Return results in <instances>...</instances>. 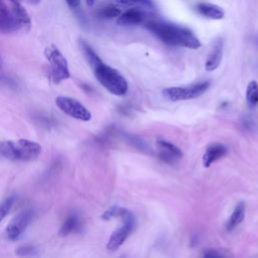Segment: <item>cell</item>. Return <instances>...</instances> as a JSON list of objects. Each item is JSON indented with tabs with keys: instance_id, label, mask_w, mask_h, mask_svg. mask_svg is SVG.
<instances>
[{
	"instance_id": "cell-18",
	"label": "cell",
	"mask_w": 258,
	"mask_h": 258,
	"mask_svg": "<svg viewBox=\"0 0 258 258\" xmlns=\"http://www.w3.org/2000/svg\"><path fill=\"white\" fill-rule=\"evenodd\" d=\"M80 47L83 51V54L85 55L87 61L89 62V64L91 66L92 69L96 68L98 64L102 63L103 60L100 58V56L96 53V51L91 47V45L86 42L85 40L81 39L80 40Z\"/></svg>"
},
{
	"instance_id": "cell-5",
	"label": "cell",
	"mask_w": 258,
	"mask_h": 258,
	"mask_svg": "<svg viewBox=\"0 0 258 258\" xmlns=\"http://www.w3.org/2000/svg\"><path fill=\"white\" fill-rule=\"evenodd\" d=\"M209 86L210 83L206 81L192 84L186 87H170L163 89L162 95L165 99L172 102L190 100L202 96L208 90Z\"/></svg>"
},
{
	"instance_id": "cell-21",
	"label": "cell",
	"mask_w": 258,
	"mask_h": 258,
	"mask_svg": "<svg viewBox=\"0 0 258 258\" xmlns=\"http://www.w3.org/2000/svg\"><path fill=\"white\" fill-rule=\"evenodd\" d=\"M16 254L20 257H25V258H32L35 257L39 254L38 248L33 246V245H24L20 246L16 250Z\"/></svg>"
},
{
	"instance_id": "cell-11",
	"label": "cell",
	"mask_w": 258,
	"mask_h": 258,
	"mask_svg": "<svg viewBox=\"0 0 258 258\" xmlns=\"http://www.w3.org/2000/svg\"><path fill=\"white\" fill-rule=\"evenodd\" d=\"M228 152V148L222 143L210 144L203 155V164L205 167H210L214 162L224 157Z\"/></svg>"
},
{
	"instance_id": "cell-23",
	"label": "cell",
	"mask_w": 258,
	"mask_h": 258,
	"mask_svg": "<svg viewBox=\"0 0 258 258\" xmlns=\"http://www.w3.org/2000/svg\"><path fill=\"white\" fill-rule=\"evenodd\" d=\"M14 201H15V197L10 196L6 198L2 203H0V222L6 218V216L8 215V213L12 208V205L14 204Z\"/></svg>"
},
{
	"instance_id": "cell-27",
	"label": "cell",
	"mask_w": 258,
	"mask_h": 258,
	"mask_svg": "<svg viewBox=\"0 0 258 258\" xmlns=\"http://www.w3.org/2000/svg\"><path fill=\"white\" fill-rule=\"evenodd\" d=\"M19 1H20V0H10L11 3H13V2H19Z\"/></svg>"
},
{
	"instance_id": "cell-10",
	"label": "cell",
	"mask_w": 258,
	"mask_h": 258,
	"mask_svg": "<svg viewBox=\"0 0 258 258\" xmlns=\"http://www.w3.org/2000/svg\"><path fill=\"white\" fill-rule=\"evenodd\" d=\"M157 146L159 147V158L164 162L170 163L182 157V151L173 143L166 140H157Z\"/></svg>"
},
{
	"instance_id": "cell-4",
	"label": "cell",
	"mask_w": 258,
	"mask_h": 258,
	"mask_svg": "<svg viewBox=\"0 0 258 258\" xmlns=\"http://www.w3.org/2000/svg\"><path fill=\"white\" fill-rule=\"evenodd\" d=\"M44 56L49 62V79L54 83L58 84L70 78L69 66L63 54L58 50V48L51 44L45 47Z\"/></svg>"
},
{
	"instance_id": "cell-12",
	"label": "cell",
	"mask_w": 258,
	"mask_h": 258,
	"mask_svg": "<svg viewBox=\"0 0 258 258\" xmlns=\"http://www.w3.org/2000/svg\"><path fill=\"white\" fill-rule=\"evenodd\" d=\"M145 20V13L139 8H130L119 15L117 23L119 25H137Z\"/></svg>"
},
{
	"instance_id": "cell-7",
	"label": "cell",
	"mask_w": 258,
	"mask_h": 258,
	"mask_svg": "<svg viewBox=\"0 0 258 258\" xmlns=\"http://www.w3.org/2000/svg\"><path fill=\"white\" fill-rule=\"evenodd\" d=\"M55 104L61 112L77 120L90 121L92 118L91 112L81 102H79L76 99L64 96H58L55 99Z\"/></svg>"
},
{
	"instance_id": "cell-3",
	"label": "cell",
	"mask_w": 258,
	"mask_h": 258,
	"mask_svg": "<svg viewBox=\"0 0 258 258\" xmlns=\"http://www.w3.org/2000/svg\"><path fill=\"white\" fill-rule=\"evenodd\" d=\"M93 71L98 82L111 94L124 96L128 92V83L117 70L102 62L94 68Z\"/></svg>"
},
{
	"instance_id": "cell-13",
	"label": "cell",
	"mask_w": 258,
	"mask_h": 258,
	"mask_svg": "<svg viewBox=\"0 0 258 258\" xmlns=\"http://www.w3.org/2000/svg\"><path fill=\"white\" fill-rule=\"evenodd\" d=\"M222 56H223V43L219 39L216 41L211 53L208 56V59L206 60V63H205L206 71L213 72L217 70L221 63Z\"/></svg>"
},
{
	"instance_id": "cell-20",
	"label": "cell",
	"mask_w": 258,
	"mask_h": 258,
	"mask_svg": "<svg viewBox=\"0 0 258 258\" xmlns=\"http://www.w3.org/2000/svg\"><path fill=\"white\" fill-rule=\"evenodd\" d=\"M246 101L250 107H255L258 104V83L251 81L246 90Z\"/></svg>"
},
{
	"instance_id": "cell-25",
	"label": "cell",
	"mask_w": 258,
	"mask_h": 258,
	"mask_svg": "<svg viewBox=\"0 0 258 258\" xmlns=\"http://www.w3.org/2000/svg\"><path fill=\"white\" fill-rule=\"evenodd\" d=\"M66 2L72 9H77L81 5V0H66Z\"/></svg>"
},
{
	"instance_id": "cell-9",
	"label": "cell",
	"mask_w": 258,
	"mask_h": 258,
	"mask_svg": "<svg viewBox=\"0 0 258 258\" xmlns=\"http://www.w3.org/2000/svg\"><path fill=\"white\" fill-rule=\"evenodd\" d=\"M19 28L20 26L15 20L12 11L8 9L3 0H0V33H10Z\"/></svg>"
},
{
	"instance_id": "cell-24",
	"label": "cell",
	"mask_w": 258,
	"mask_h": 258,
	"mask_svg": "<svg viewBox=\"0 0 258 258\" xmlns=\"http://www.w3.org/2000/svg\"><path fill=\"white\" fill-rule=\"evenodd\" d=\"M202 258H225V257L223 254H221L216 250H210V251H207Z\"/></svg>"
},
{
	"instance_id": "cell-28",
	"label": "cell",
	"mask_w": 258,
	"mask_h": 258,
	"mask_svg": "<svg viewBox=\"0 0 258 258\" xmlns=\"http://www.w3.org/2000/svg\"><path fill=\"white\" fill-rule=\"evenodd\" d=\"M1 68H2V60H1V58H0V70H1Z\"/></svg>"
},
{
	"instance_id": "cell-15",
	"label": "cell",
	"mask_w": 258,
	"mask_h": 258,
	"mask_svg": "<svg viewBox=\"0 0 258 258\" xmlns=\"http://www.w3.org/2000/svg\"><path fill=\"white\" fill-rule=\"evenodd\" d=\"M245 209H246V207H245L244 202H240L239 204H237L233 213L231 214L230 218L227 221L226 229L228 231H232L238 225L241 224V222L244 220V217H245Z\"/></svg>"
},
{
	"instance_id": "cell-16",
	"label": "cell",
	"mask_w": 258,
	"mask_h": 258,
	"mask_svg": "<svg viewBox=\"0 0 258 258\" xmlns=\"http://www.w3.org/2000/svg\"><path fill=\"white\" fill-rule=\"evenodd\" d=\"M12 14L15 18V20L18 22L20 27H27L29 28L30 26V17L26 9L21 5L20 1L19 2H13L12 3Z\"/></svg>"
},
{
	"instance_id": "cell-19",
	"label": "cell",
	"mask_w": 258,
	"mask_h": 258,
	"mask_svg": "<svg viewBox=\"0 0 258 258\" xmlns=\"http://www.w3.org/2000/svg\"><path fill=\"white\" fill-rule=\"evenodd\" d=\"M118 6H125L130 8H145V9H152L153 4L150 0H112Z\"/></svg>"
},
{
	"instance_id": "cell-2",
	"label": "cell",
	"mask_w": 258,
	"mask_h": 258,
	"mask_svg": "<svg viewBox=\"0 0 258 258\" xmlns=\"http://www.w3.org/2000/svg\"><path fill=\"white\" fill-rule=\"evenodd\" d=\"M40 152V144L28 139L9 140L0 143V154L11 160H34L39 156Z\"/></svg>"
},
{
	"instance_id": "cell-6",
	"label": "cell",
	"mask_w": 258,
	"mask_h": 258,
	"mask_svg": "<svg viewBox=\"0 0 258 258\" xmlns=\"http://www.w3.org/2000/svg\"><path fill=\"white\" fill-rule=\"evenodd\" d=\"M120 219L122 220L121 227H119L111 234L107 242V249L112 252L120 248V246L127 240L135 228V218L133 214L128 210L124 209Z\"/></svg>"
},
{
	"instance_id": "cell-1",
	"label": "cell",
	"mask_w": 258,
	"mask_h": 258,
	"mask_svg": "<svg viewBox=\"0 0 258 258\" xmlns=\"http://www.w3.org/2000/svg\"><path fill=\"white\" fill-rule=\"evenodd\" d=\"M147 28L162 42L168 45L182 46L190 49H197L202 45L199 38L189 29L176 24L150 21L147 23Z\"/></svg>"
},
{
	"instance_id": "cell-22",
	"label": "cell",
	"mask_w": 258,
	"mask_h": 258,
	"mask_svg": "<svg viewBox=\"0 0 258 258\" xmlns=\"http://www.w3.org/2000/svg\"><path fill=\"white\" fill-rule=\"evenodd\" d=\"M121 14V11L118 7L116 6H105L102 7L99 11H98V15L101 18H105V19H111V18H115L117 16H119Z\"/></svg>"
},
{
	"instance_id": "cell-8",
	"label": "cell",
	"mask_w": 258,
	"mask_h": 258,
	"mask_svg": "<svg viewBox=\"0 0 258 258\" xmlns=\"http://www.w3.org/2000/svg\"><path fill=\"white\" fill-rule=\"evenodd\" d=\"M33 219V212L30 209L20 212L6 227V235L10 240H17L26 230Z\"/></svg>"
},
{
	"instance_id": "cell-14",
	"label": "cell",
	"mask_w": 258,
	"mask_h": 258,
	"mask_svg": "<svg viewBox=\"0 0 258 258\" xmlns=\"http://www.w3.org/2000/svg\"><path fill=\"white\" fill-rule=\"evenodd\" d=\"M197 11L204 17L209 18V19H214V20H219L224 17V10L215 4L211 3H199L197 5Z\"/></svg>"
},
{
	"instance_id": "cell-26",
	"label": "cell",
	"mask_w": 258,
	"mask_h": 258,
	"mask_svg": "<svg viewBox=\"0 0 258 258\" xmlns=\"http://www.w3.org/2000/svg\"><path fill=\"white\" fill-rule=\"evenodd\" d=\"M86 3H87L89 6H93L94 3H95V0H86Z\"/></svg>"
},
{
	"instance_id": "cell-17",
	"label": "cell",
	"mask_w": 258,
	"mask_h": 258,
	"mask_svg": "<svg viewBox=\"0 0 258 258\" xmlns=\"http://www.w3.org/2000/svg\"><path fill=\"white\" fill-rule=\"evenodd\" d=\"M80 228H81V220L79 216L77 214H71L63 221L59 229V234L61 236H67L71 233L78 231Z\"/></svg>"
}]
</instances>
